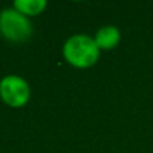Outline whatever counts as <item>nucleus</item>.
Wrapping results in <instances>:
<instances>
[{
	"instance_id": "39448f33",
	"label": "nucleus",
	"mask_w": 153,
	"mask_h": 153,
	"mask_svg": "<svg viewBox=\"0 0 153 153\" xmlns=\"http://www.w3.org/2000/svg\"><path fill=\"white\" fill-rule=\"evenodd\" d=\"M14 8L24 15H39L47 8V0H15Z\"/></svg>"
},
{
	"instance_id": "f03ea898",
	"label": "nucleus",
	"mask_w": 153,
	"mask_h": 153,
	"mask_svg": "<svg viewBox=\"0 0 153 153\" xmlns=\"http://www.w3.org/2000/svg\"><path fill=\"white\" fill-rule=\"evenodd\" d=\"M33 27L27 15L18 9L5 8L0 11V33L9 41L23 42L32 36Z\"/></svg>"
},
{
	"instance_id": "f257e3e1",
	"label": "nucleus",
	"mask_w": 153,
	"mask_h": 153,
	"mask_svg": "<svg viewBox=\"0 0 153 153\" xmlns=\"http://www.w3.org/2000/svg\"><path fill=\"white\" fill-rule=\"evenodd\" d=\"M101 56V50L95 41V38L89 35H74L66 39L63 45V57L65 60L80 69H86L93 66Z\"/></svg>"
},
{
	"instance_id": "7ed1b4c3",
	"label": "nucleus",
	"mask_w": 153,
	"mask_h": 153,
	"mask_svg": "<svg viewBox=\"0 0 153 153\" xmlns=\"http://www.w3.org/2000/svg\"><path fill=\"white\" fill-rule=\"evenodd\" d=\"M0 96L11 107H23L30 99V86L20 75H5L0 80Z\"/></svg>"
},
{
	"instance_id": "20e7f679",
	"label": "nucleus",
	"mask_w": 153,
	"mask_h": 153,
	"mask_svg": "<svg viewBox=\"0 0 153 153\" xmlns=\"http://www.w3.org/2000/svg\"><path fill=\"white\" fill-rule=\"evenodd\" d=\"M95 41L99 50H113L120 42V30L116 26H104L96 32Z\"/></svg>"
}]
</instances>
